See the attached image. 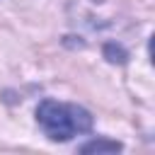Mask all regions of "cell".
Masks as SVG:
<instances>
[{"label": "cell", "instance_id": "obj_1", "mask_svg": "<svg viewBox=\"0 0 155 155\" xmlns=\"http://www.w3.org/2000/svg\"><path fill=\"white\" fill-rule=\"evenodd\" d=\"M36 124L51 140L65 143L75 136L90 133L92 126H94V119L87 109H82L78 104L44 99L36 107Z\"/></svg>", "mask_w": 155, "mask_h": 155}, {"label": "cell", "instance_id": "obj_2", "mask_svg": "<svg viewBox=\"0 0 155 155\" xmlns=\"http://www.w3.org/2000/svg\"><path fill=\"white\" fill-rule=\"evenodd\" d=\"M119 150H121V143L102 140V138H94V140H90L80 148V153H119Z\"/></svg>", "mask_w": 155, "mask_h": 155}, {"label": "cell", "instance_id": "obj_3", "mask_svg": "<svg viewBox=\"0 0 155 155\" xmlns=\"http://www.w3.org/2000/svg\"><path fill=\"white\" fill-rule=\"evenodd\" d=\"M104 53L109 56V61H111V63H114V56H119V63H124V61H126V53H124V51H121L119 46H116V51H114V46H111V44H107Z\"/></svg>", "mask_w": 155, "mask_h": 155}]
</instances>
